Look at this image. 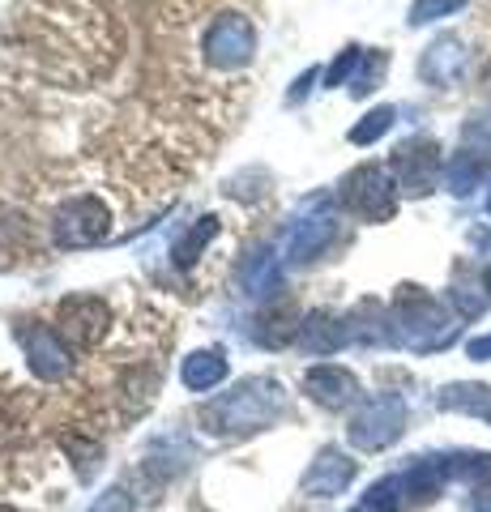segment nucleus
Wrapping results in <instances>:
<instances>
[{
	"instance_id": "nucleus-1",
	"label": "nucleus",
	"mask_w": 491,
	"mask_h": 512,
	"mask_svg": "<svg viewBox=\"0 0 491 512\" xmlns=\"http://www.w3.org/2000/svg\"><path fill=\"white\" fill-rule=\"evenodd\" d=\"M402 167H406V192H427L436 171V146L432 141H419V146H402Z\"/></svg>"
},
{
	"instance_id": "nucleus-2",
	"label": "nucleus",
	"mask_w": 491,
	"mask_h": 512,
	"mask_svg": "<svg viewBox=\"0 0 491 512\" xmlns=\"http://www.w3.org/2000/svg\"><path fill=\"white\" fill-rule=\"evenodd\" d=\"M462 43H457V39H440L436 47H432V60H427V77H436V82H449V77L457 73V69H462Z\"/></svg>"
},
{
	"instance_id": "nucleus-3",
	"label": "nucleus",
	"mask_w": 491,
	"mask_h": 512,
	"mask_svg": "<svg viewBox=\"0 0 491 512\" xmlns=\"http://www.w3.org/2000/svg\"><path fill=\"white\" fill-rule=\"evenodd\" d=\"M462 5H466V0H419L415 13H410V22H432V18H440V13H453Z\"/></svg>"
},
{
	"instance_id": "nucleus-4",
	"label": "nucleus",
	"mask_w": 491,
	"mask_h": 512,
	"mask_svg": "<svg viewBox=\"0 0 491 512\" xmlns=\"http://www.w3.org/2000/svg\"><path fill=\"white\" fill-rule=\"evenodd\" d=\"M483 175V163H457V175H453V192H470V184Z\"/></svg>"
}]
</instances>
